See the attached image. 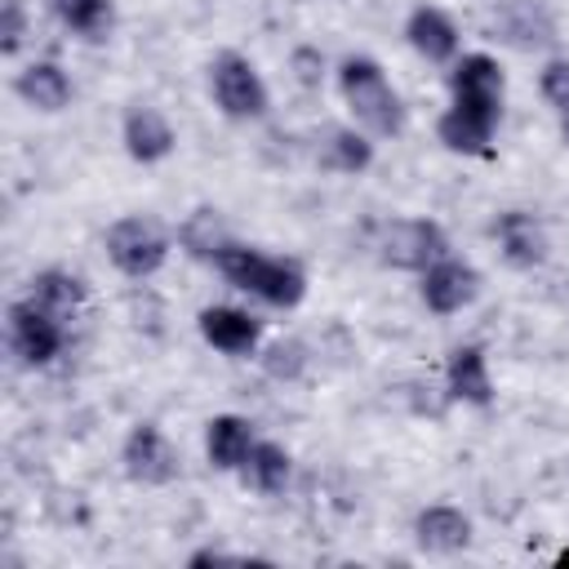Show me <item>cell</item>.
<instances>
[{
	"mask_svg": "<svg viewBox=\"0 0 569 569\" xmlns=\"http://www.w3.org/2000/svg\"><path fill=\"white\" fill-rule=\"evenodd\" d=\"M493 236H498V244H502V258L511 262V267H538L542 258H547V231H542V222L533 218V213H525V209H507L498 222H493Z\"/></svg>",
	"mask_w": 569,
	"mask_h": 569,
	"instance_id": "30bf717a",
	"label": "cell"
},
{
	"mask_svg": "<svg viewBox=\"0 0 569 569\" xmlns=\"http://www.w3.org/2000/svg\"><path fill=\"white\" fill-rule=\"evenodd\" d=\"M449 93H453V107L476 111L485 120H498V107H502V71H498V62L489 53H467L449 71Z\"/></svg>",
	"mask_w": 569,
	"mask_h": 569,
	"instance_id": "8992f818",
	"label": "cell"
},
{
	"mask_svg": "<svg viewBox=\"0 0 569 569\" xmlns=\"http://www.w3.org/2000/svg\"><path fill=\"white\" fill-rule=\"evenodd\" d=\"M124 151L142 164H156L173 151V124L156 107H129L124 116Z\"/></svg>",
	"mask_w": 569,
	"mask_h": 569,
	"instance_id": "8fae6325",
	"label": "cell"
},
{
	"mask_svg": "<svg viewBox=\"0 0 569 569\" xmlns=\"http://www.w3.org/2000/svg\"><path fill=\"white\" fill-rule=\"evenodd\" d=\"M320 160H325L329 169H338V173H360V169H369L373 147H369L365 133H356V129H333L329 142H325V151H320Z\"/></svg>",
	"mask_w": 569,
	"mask_h": 569,
	"instance_id": "cb8c5ba5",
	"label": "cell"
},
{
	"mask_svg": "<svg viewBox=\"0 0 569 569\" xmlns=\"http://www.w3.org/2000/svg\"><path fill=\"white\" fill-rule=\"evenodd\" d=\"M449 253V240L436 222L427 218H405V222H387L382 240H378V258L396 271H427L431 262H440Z\"/></svg>",
	"mask_w": 569,
	"mask_h": 569,
	"instance_id": "5b68a950",
	"label": "cell"
},
{
	"mask_svg": "<svg viewBox=\"0 0 569 569\" xmlns=\"http://www.w3.org/2000/svg\"><path fill=\"white\" fill-rule=\"evenodd\" d=\"M178 240H182L187 253H196V258H218V253L231 244V236H227V227H222V218H218L213 209H196V213L182 222Z\"/></svg>",
	"mask_w": 569,
	"mask_h": 569,
	"instance_id": "603a6c76",
	"label": "cell"
},
{
	"mask_svg": "<svg viewBox=\"0 0 569 569\" xmlns=\"http://www.w3.org/2000/svg\"><path fill=\"white\" fill-rule=\"evenodd\" d=\"M22 27H27V22H22V0H4V4H0V36H4L0 49H4V53H18Z\"/></svg>",
	"mask_w": 569,
	"mask_h": 569,
	"instance_id": "4316f807",
	"label": "cell"
},
{
	"mask_svg": "<svg viewBox=\"0 0 569 569\" xmlns=\"http://www.w3.org/2000/svg\"><path fill=\"white\" fill-rule=\"evenodd\" d=\"M13 89H18V98H27L40 111H62L71 102V80H67V71L58 62H31L13 80Z\"/></svg>",
	"mask_w": 569,
	"mask_h": 569,
	"instance_id": "2e32d148",
	"label": "cell"
},
{
	"mask_svg": "<svg viewBox=\"0 0 569 569\" xmlns=\"http://www.w3.org/2000/svg\"><path fill=\"white\" fill-rule=\"evenodd\" d=\"M476 293H480V271L467 267V262H458V258H449V253L422 271V302L436 316L462 311L467 302H476Z\"/></svg>",
	"mask_w": 569,
	"mask_h": 569,
	"instance_id": "ba28073f",
	"label": "cell"
},
{
	"mask_svg": "<svg viewBox=\"0 0 569 569\" xmlns=\"http://www.w3.org/2000/svg\"><path fill=\"white\" fill-rule=\"evenodd\" d=\"M338 84H342V98L351 107V116L378 133V138H396L405 129V107H400V93L391 89V80L382 76V67L373 58H347L338 67Z\"/></svg>",
	"mask_w": 569,
	"mask_h": 569,
	"instance_id": "7a4b0ae2",
	"label": "cell"
},
{
	"mask_svg": "<svg viewBox=\"0 0 569 569\" xmlns=\"http://www.w3.org/2000/svg\"><path fill=\"white\" fill-rule=\"evenodd\" d=\"M204 449H209V462L218 471H236V467H244V458L253 449V427L236 413H218V418H209Z\"/></svg>",
	"mask_w": 569,
	"mask_h": 569,
	"instance_id": "5bb4252c",
	"label": "cell"
},
{
	"mask_svg": "<svg viewBox=\"0 0 569 569\" xmlns=\"http://www.w3.org/2000/svg\"><path fill=\"white\" fill-rule=\"evenodd\" d=\"M213 262L236 289H244V293H253L271 307H298L302 293H307V276L289 258H271V253H258V249L231 240Z\"/></svg>",
	"mask_w": 569,
	"mask_h": 569,
	"instance_id": "6da1fadb",
	"label": "cell"
},
{
	"mask_svg": "<svg viewBox=\"0 0 569 569\" xmlns=\"http://www.w3.org/2000/svg\"><path fill=\"white\" fill-rule=\"evenodd\" d=\"M560 565H569V551H565V556H560Z\"/></svg>",
	"mask_w": 569,
	"mask_h": 569,
	"instance_id": "f1b7e54d",
	"label": "cell"
},
{
	"mask_svg": "<svg viewBox=\"0 0 569 569\" xmlns=\"http://www.w3.org/2000/svg\"><path fill=\"white\" fill-rule=\"evenodd\" d=\"M53 13L62 18L67 31L84 36V40H107V31L116 22L111 0H53Z\"/></svg>",
	"mask_w": 569,
	"mask_h": 569,
	"instance_id": "44dd1931",
	"label": "cell"
},
{
	"mask_svg": "<svg viewBox=\"0 0 569 569\" xmlns=\"http://www.w3.org/2000/svg\"><path fill=\"white\" fill-rule=\"evenodd\" d=\"M107 258H111L124 276L142 280V276H156V271L164 267L169 240H164V231H160L151 218H120V222L107 231Z\"/></svg>",
	"mask_w": 569,
	"mask_h": 569,
	"instance_id": "277c9868",
	"label": "cell"
},
{
	"mask_svg": "<svg viewBox=\"0 0 569 569\" xmlns=\"http://www.w3.org/2000/svg\"><path fill=\"white\" fill-rule=\"evenodd\" d=\"M302 365H307V356H302V342H293V338L271 342L267 356H262V369H267L271 378H289V382L302 373Z\"/></svg>",
	"mask_w": 569,
	"mask_h": 569,
	"instance_id": "d4e9b609",
	"label": "cell"
},
{
	"mask_svg": "<svg viewBox=\"0 0 569 569\" xmlns=\"http://www.w3.org/2000/svg\"><path fill=\"white\" fill-rule=\"evenodd\" d=\"M493 124H498V120H485V116H476V111L449 107V111H445V116L436 120V133H440V142H445L449 151L476 156V151H485V142H489Z\"/></svg>",
	"mask_w": 569,
	"mask_h": 569,
	"instance_id": "d6986e66",
	"label": "cell"
},
{
	"mask_svg": "<svg viewBox=\"0 0 569 569\" xmlns=\"http://www.w3.org/2000/svg\"><path fill=\"white\" fill-rule=\"evenodd\" d=\"M542 98L569 116V58H556L542 67Z\"/></svg>",
	"mask_w": 569,
	"mask_h": 569,
	"instance_id": "484cf974",
	"label": "cell"
},
{
	"mask_svg": "<svg viewBox=\"0 0 569 569\" xmlns=\"http://www.w3.org/2000/svg\"><path fill=\"white\" fill-rule=\"evenodd\" d=\"M565 138H569V116H565Z\"/></svg>",
	"mask_w": 569,
	"mask_h": 569,
	"instance_id": "f546056e",
	"label": "cell"
},
{
	"mask_svg": "<svg viewBox=\"0 0 569 569\" xmlns=\"http://www.w3.org/2000/svg\"><path fill=\"white\" fill-rule=\"evenodd\" d=\"M498 27L507 31L511 44H547L551 40V18L538 9V0H507L498 13Z\"/></svg>",
	"mask_w": 569,
	"mask_h": 569,
	"instance_id": "ffe728a7",
	"label": "cell"
},
{
	"mask_svg": "<svg viewBox=\"0 0 569 569\" xmlns=\"http://www.w3.org/2000/svg\"><path fill=\"white\" fill-rule=\"evenodd\" d=\"M120 462H124L129 480H138V485H169L178 476V453H173V445L151 422H138L129 431Z\"/></svg>",
	"mask_w": 569,
	"mask_h": 569,
	"instance_id": "9c48e42d",
	"label": "cell"
},
{
	"mask_svg": "<svg viewBox=\"0 0 569 569\" xmlns=\"http://www.w3.org/2000/svg\"><path fill=\"white\" fill-rule=\"evenodd\" d=\"M293 76L311 89V84H320V76H325V58L316 53V49H293Z\"/></svg>",
	"mask_w": 569,
	"mask_h": 569,
	"instance_id": "83f0119b",
	"label": "cell"
},
{
	"mask_svg": "<svg viewBox=\"0 0 569 569\" xmlns=\"http://www.w3.org/2000/svg\"><path fill=\"white\" fill-rule=\"evenodd\" d=\"M31 298H36L49 316L71 320V316L80 311V302H84V284H80V276L62 271V267H49V271H40V276L31 280Z\"/></svg>",
	"mask_w": 569,
	"mask_h": 569,
	"instance_id": "ac0fdd59",
	"label": "cell"
},
{
	"mask_svg": "<svg viewBox=\"0 0 569 569\" xmlns=\"http://www.w3.org/2000/svg\"><path fill=\"white\" fill-rule=\"evenodd\" d=\"M209 84H213V102L231 120H258L267 111V84L244 53L222 49L209 67Z\"/></svg>",
	"mask_w": 569,
	"mask_h": 569,
	"instance_id": "3957f363",
	"label": "cell"
},
{
	"mask_svg": "<svg viewBox=\"0 0 569 569\" xmlns=\"http://www.w3.org/2000/svg\"><path fill=\"white\" fill-rule=\"evenodd\" d=\"M9 342L27 365H49L62 351V320L49 316L36 298L9 307Z\"/></svg>",
	"mask_w": 569,
	"mask_h": 569,
	"instance_id": "52a82bcc",
	"label": "cell"
},
{
	"mask_svg": "<svg viewBox=\"0 0 569 569\" xmlns=\"http://www.w3.org/2000/svg\"><path fill=\"white\" fill-rule=\"evenodd\" d=\"M413 533H418V542L427 551L449 556V551H462L471 542V520L458 507H427V511H418Z\"/></svg>",
	"mask_w": 569,
	"mask_h": 569,
	"instance_id": "9a60e30c",
	"label": "cell"
},
{
	"mask_svg": "<svg viewBox=\"0 0 569 569\" xmlns=\"http://www.w3.org/2000/svg\"><path fill=\"white\" fill-rule=\"evenodd\" d=\"M409 44L427 58V62H449L458 53V27L449 22V13H440L436 4H418L405 22Z\"/></svg>",
	"mask_w": 569,
	"mask_h": 569,
	"instance_id": "4fadbf2b",
	"label": "cell"
},
{
	"mask_svg": "<svg viewBox=\"0 0 569 569\" xmlns=\"http://www.w3.org/2000/svg\"><path fill=\"white\" fill-rule=\"evenodd\" d=\"M449 391L467 405H489L493 400V382H489V365H485V351L480 347H458L449 356Z\"/></svg>",
	"mask_w": 569,
	"mask_h": 569,
	"instance_id": "e0dca14e",
	"label": "cell"
},
{
	"mask_svg": "<svg viewBox=\"0 0 569 569\" xmlns=\"http://www.w3.org/2000/svg\"><path fill=\"white\" fill-rule=\"evenodd\" d=\"M244 480L258 489V493H280L289 485V453L271 440H258L244 458Z\"/></svg>",
	"mask_w": 569,
	"mask_h": 569,
	"instance_id": "7402d4cb",
	"label": "cell"
},
{
	"mask_svg": "<svg viewBox=\"0 0 569 569\" xmlns=\"http://www.w3.org/2000/svg\"><path fill=\"white\" fill-rule=\"evenodd\" d=\"M200 333L209 347L227 351V356H249L258 347V320L249 311H236V307H209L200 311Z\"/></svg>",
	"mask_w": 569,
	"mask_h": 569,
	"instance_id": "7c38bea8",
	"label": "cell"
}]
</instances>
